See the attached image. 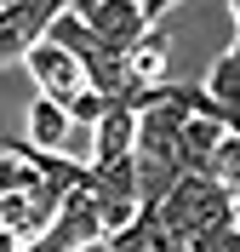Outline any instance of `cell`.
<instances>
[{"label":"cell","instance_id":"7a4b0ae2","mask_svg":"<svg viewBox=\"0 0 240 252\" xmlns=\"http://www.w3.org/2000/svg\"><path fill=\"white\" fill-rule=\"evenodd\" d=\"M69 12L97 34V46L103 52H126L137 34L149 29V17L137 0H69Z\"/></svg>","mask_w":240,"mask_h":252},{"label":"cell","instance_id":"30bf717a","mask_svg":"<svg viewBox=\"0 0 240 252\" xmlns=\"http://www.w3.org/2000/svg\"><path fill=\"white\" fill-rule=\"evenodd\" d=\"M103 109H109V103H103V92H92V86H80V92L63 103L69 126H97V121H103Z\"/></svg>","mask_w":240,"mask_h":252},{"label":"cell","instance_id":"9c48e42d","mask_svg":"<svg viewBox=\"0 0 240 252\" xmlns=\"http://www.w3.org/2000/svg\"><path fill=\"white\" fill-rule=\"evenodd\" d=\"M206 92H212V103H223L229 115H240V58H235V46H229L223 58L212 63V75H206Z\"/></svg>","mask_w":240,"mask_h":252},{"label":"cell","instance_id":"7c38bea8","mask_svg":"<svg viewBox=\"0 0 240 252\" xmlns=\"http://www.w3.org/2000/svg\"><path fill=\"white\" fill-rule=\"evenodd\" d=\"M137 6H143V17H149V23H155V17L166 12V6H177V0H137Z\"/></svg>","mask_w":240,"mask_h":252},{"label":"cell","instance_id":"277c9868","mask_svg":"<svg viewBox=\"0 0 240 252\" xmlns=\"http://www.w3.org/2000/svg\"><path fill=\"white\" fill-rule=\"evenodd\" d=\"M23 63H29L34 86H40V97H57V103H69V97L86 86V69H80L75 52H63L57 40H34L29 52H23Z\"/></svg>","mask_w":240,"mask_h":252},{"label":"cell","instance_id":"8fae6325","mask_svg":"<svg viewBox=\"0 0 240 252\" xmlns=\"http://www.w3.org/2000/svg\"><path fill=\"white\" fill-rule=\"evenodd\" d=\"M23 247H29V241L17 235V229H6V223H0V252H23Z\"/></svg>","mask_w":240,"mask_h":252},{"label":"cell","instance_id":"4fadbf2b","mask_svg":"<svg viewBox=\"0 0 240 252\" xmlns=\"http://www.w3.org/2000/svg\"><path fill=\"white\" fill-rule=\"evenodd\" d=\"M229 17H235V29H240V0H229Z\"/></svg>","mask_w":240,"mask_h":252},{"label":"cell","instance_id":"6da1fadb","mask_svg":"<svg viewBox=\"0 0 240 252\" xmlns=\"http://www.w3.org/2000/svg\"><path fill=\"white\" fill-rule=\"evenodd\" d=\"M155 212H160V223H166V235H172V252H183V247H194L200 235L235 223V201H229V189L217 184L212 172H183Z\"/></svg>","mask_w":240,"mask_h":252},{"label":"cell","instance_id":"5b68a950","mask_svg":"<svg viewBox=\"0 0 240 252\" xmlns=\"http://www.w3.org/2000/svg\"><path fill=\"white\" fill-rule=\"evenodd\" d=\"M137 149V109H126V103H109L103 109V121L92 126V166H103V160H120Z\"/></svg>","mask_w":240,"mask_h":252},{"label":"cell","instance_id":"ba28073f","mask_svg":"<svg viewBox=\"0 0 240 252\" xmlns=\"http://www.w3.org/2000/svg\"><path fill=\"white\" fill-rule=\"evenodd\" d=\"M223 132L229 126H217V121H183V160H189V172H206V160L217 155V143H223Z\"/></svg>","mask_w":240,"mask_h":252},{"label":"cell","instance_id":"52a82bcc","mask_svg":"<svg viewBox=\"0 0 240 252\" xmlns=\"http://www.w3.org/2000/svg\"><path fill=\"white\" fill-rule=\"evenodd\" d=\"M69 138V115L57 97H34L29 103V149H63Z\"/></svg>","mask_w":240,"mask_h":252},{"label":"cell","instance_id":"3957f363","mask_svg":"<svg viewBox=\"0 0 240 252\" xmlns=\"http://www.w3.org/2000/svg\"><path fill=\"white\" fill-rule=\"evenodd\" d=\"M57 12H63V0H0V63L23 58L34 40H46Z\"/></svg>","mask_w":240,"mask_h":252},{"label":"cell","instance_id":"8992f818","mask_svg":"<svg viewBox=\"0 0 240 252\" xmlns=\"http://www.w3.org/2000/svg\"><path fill=\"white\" fill-rule=\"evenodd\" d=\"M120 58H126V75L137 80V86H155V80H166V63H172V40H166V34L149 23V29L137 34L126 52H120Z\"/></svg>","mask_w":240,"mask_h":252}]
</instances>
